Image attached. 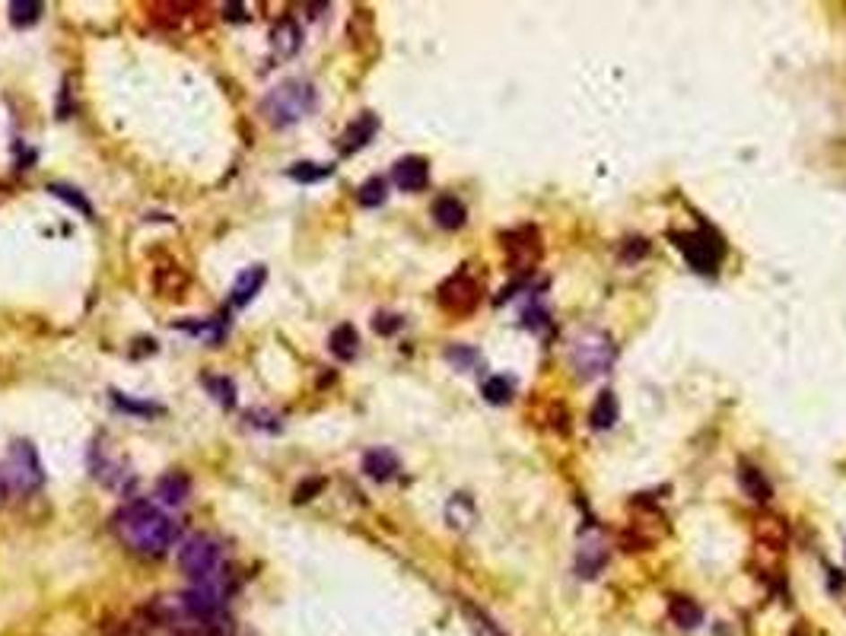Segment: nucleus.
I'll return each mask as SVG.
<instances>
[{"label":"nucleus","mask_w":846,"mask_h":636,"mask_svg":"<svg viewBox=\"0 0 846 636\" xmlns=\"http://www.w3.org/2000/svg\"><path fill=\"white\" fill-rule=\"evenodd\" d=\"M510 395H512V382L506 376H490L487 382H484V398L493 401V405L510 401Z\"/></svg>","instance_id":"26"},{"label":"nucleus","mask_w":846,"mask_h":636,"mask_svg":"<svg viewBox=\"0 0 846 636\" xmlns=\"http://www.w3.org/2000/svg\"><path fill=\"white\" fill-rule=\"evenodd\" d=\"M300 45H302V29L296 26V20L283 16V20L274 22V29H271V55L277 57V61H290V57L300 51Z\"/></svg>","instance_id":"10"},{"label":"nucleus","mask_w":846,"mask_h":636,"mask_svg":"<svg viewBox=\"0 0 846 636\" xmlns=\"http://www.w3.org/2000/svg\"><path fill=\"white\" fill-rule=\"evenodd\" d=\"M265 280H267V267H265V265L245 267V271L236 277V283H232V290H230V302H232V306H236V309L249 306V302H252L255 296L261 293V287H265Z\"/></svg>","instance_id":"11"},{"label":"nucleus","mask_w":846,"mask_h":636,"mask_svg":"<svg viewBox=\"0 0 846 636\" xmlns=\"http://www.w3.org/2000/svg\"><path fill=\"white\" fill-rule=\"evenodd\" d=\"M372 328H376L379 335H392V331L401 328V318H398V315H376Z\"/></svg>","instance_id":"30"},{"label":"nucleus","mask_w":846,"mask_h":636,"mask_svg":"<svg viewBox=\"0 0 846 636\" xmlns=\"http://www.w3.org/2000/svg\"><path fill=\"white\" fill-rule=\"evenodd\" d=\"M335 172V166L331 162H296V166H290V179L293 182H322V179H328V175Z\"/></svg>","instance_id":"22"},{"label":"nucleus","mask_w":846,"mask_h":636,"mask_svg":"<svg viewBox=\"0 0 846 636\" xmlns=\"http://www.w3.org/2000/svg\"><path fill=\"white\" fill-rule=\"evenodd\" d=\"M376 131H379V118L372 112H363L353 125L347 127V131L341 134V144H337V147H341L344 156L357 153V150H363L366 144L376 137Z\"/></svg>","instance_id":"12"},{"label":"nucleus","mask_w":846,"mask_h":636,"mask_svg":"<svg viewBox=\"0 0 846 636\" xmlns=\"http://www.w3.org/2000/svg\"><path fill=\"white\" fill-rule=\"evenodd\" d=\"M668 614H672V621L678 623V627H685V630L697 627L700 617H703L697 605H693L691 598H685V595H675L672 602H668Z\"/></svg>","instance_id":"20"},{"label":"nucleus","mask_w":846,"mask_h":636,"mask_svg":"<svg viewBox=\"0 0 846 636\" xmlns=\"http://www.w3.org/2000/svg\"><path fill=\"white\" fill-rule=\"evenodd\" d=\"M325 487V481L318 477V481H309V484H300L296 487V493H293V500L296 503H306V500H312V493H318V490Z\"/></svg>","instance_id":"31"},{"label":"nucleus","mask_w":846,"mask_h":636,"mask_svg":"<svg viewBox=\"0 0 846 636\" xmlns=\"http://www.w3.org/2000/svg\"><path fill=\"white\" fill-rule=\"evenodd\" d=\"M385 197H388V185H385V179H379V175L376 179H366L357 191L360 207H379V204H385Z\"/></svg>","instance_id":"23"},{"label":"nucleus","mask_w":846,"mask_h":636,"mask_svg":"<svg viewBox=\"0 0 846 636\" xmlns=\"http://www.w3.org/2000/svg\"><path fill=\"white\" fill-rule=\"evenodd\" d=\"M112 401L121 407V411L137 414V417H153V414H162L160 405H150V401H134V398H127V395H121V392H112Z\"/></svg>","instance_id":"27"},{"label":"nucleus","mask_w":846,"mask_h":636,"mask_svg":"<svg viewBox=\"0 0 846 636\" xmlns=\"http://www.w3.org/2000/svg\"><path fill=\"white\" fill-rule=\"evenodd\" d=\"M156 497L166 506H182L185 500L191 497V477L182 475V471H169V475H162L160 484H156Z\"/></svg>","instance_id":"13"},{"label":"nucleus","mask_w":846,"mask_h":636,"mask_svg":"<svg viewBox=\"0 0 846 636\" xmlns=\"http://www.w3.org/2000/svg\"><path fill=\"white\" fill-rule=\"evenodd\" d=\"M675 242L685 252L687 265L697 271H713L722 258V239L713 230H697V232H675Z\"/></svg>","instance_id":"5"},{"label":"nucleus","mask_w":846,"mask_h":636,"mask_svg":"<svg viewBox=\"0 0 846 636\" xmlns=\"http://www.w3.org/2000/svg\"><path fill=\"white\" fill-rule=\"evenodd\" d=\"M738 477H742V487L748 497H754L757 503H767L770 497H773V487L767 484V477L761 475L757 468H751V465H742V471H738Z\"/></svg>","instance_id":"18"},{"label":"nucleus","mask_w":846,"mask_h":636,"mask_svg":"<svg viewBox=\"0 0 846 636\" xmlns=\"http://www.w3.org/2000/svg\"><path fill=\"white\" fill-rule=\"evenodd\" d=\"M357 347H360V337H357V328H353V325H337V328L331 331L328 350L337 360H353L357 357Z\"/></svg>","instance_id":"16"},{"label":"nucleus","mask_w":846,"mask_h":636,"mask_svg":"<svg viewBox=\"0 0 846 636\" xmlns=\"http://www.w3.org/2000/svg\"><path fill=\"white\" fill-rule=\"evenodd\" d=\"M506 252H510V265L516 267V271H532V267L538 265V258H541L538 232H535L532 226H525V230L512 232L510 242H506Z\"/></svg>","instance_id":"8"},{"label":"nucleus","mask_w":846,"mask_h":636,"mask_svg":"<svg viewBox=\"0 0 846 636\" xmlns=\"http://www.w3.org/2000/svg\"><path fill=\"white\" fill-rule=\"evenodd\" d=\"M48 195L61 197L64 204H70V207H77L83 217H92V204L86 201L83 195H80L77 188H70V185H48Z\"/></svg>","instance_id":"25"},{"label":"nucleus","mask_w":846,"mask_h":636,"mask_svg":"<svg viewBox=\"0 0 846 636\" xmlns=\"http://www.w3.org/2000/svg\"><path fill=\"white\" fill-rule=\"evenodd\" d=\"M42 13H45V4H39V0H13V4H10V22H13L16 29L35 26V22L42 20Z\"/></svg>","instance_id":"19"},{"label":"nucleus","mask_w":846,"mask_h":636,"mask_svg":"<svg viewBox=\"0 0 846 636\" xmlns=\"http://www.w3.org/2000/svg\"><path fill=\"white\" fill-rule=\"evenodd\" d=\"M433 220L442 230H458V226H465V220H468V210H465V204L455 195H442L433 201Z\"/></svg>","instance_id":"15"},{"label":"nucleus","mask_w":846,"mask_h":636,"mask_svg":"<svg viewBox=\"0 0 846 636\" xmlns=\"http://www.w3.org/2000/svg\"><path fill=\"white\" fill-rule=\"evenodd\" d=\"M446 357L452 360L455 366H462V370H465V366H468V363H475V360H477V353H475V350H465V347H452V350H449V353H446Z\"/></svg>","instance_id":"32"},{"label":"nucleus","mask_w":846,"mask_h":636,"mask_svg":"<svg viewBox=\"0 0 846 636\" xmlns=\"http://www.w3.org/2000/svg\"><path fill=\"white\" fill-rule=\"evenodd\" d=\"M179 328L188 331V335H195V337H201V341L210 344V347H217V344L223 341V335H226V322H223V318H204V322H182Z\"/></svg>","instance_id":"17"},{"label":"nucleus","mask_w":846,"mask_h":636,"mask_svg":"<svg viewBox=\"0 0 846 636\" xmlns=\"http://www.w3.org/2000/svg\"><path fill=\"white\" fill-rule=\"evenodd\" d=\"M112 532L137 557H162L179 538V525L150 500H134L112 516Z\"/></svg>","instance_id":"1"},{"label":"nucleus","mask_w":846,"mask_h":636,"mask_svg":"<svg viewBox=\"0 0 846 636\" xmlns=\"http://www.w3.org/2000/svg\"><path fill=\"white\" fill-rule=\"evenodd\" d=\"M436 300H440V306L446 309V312L468 315V312H475L477 302H481V287H477V280L471 277V274L458 271L442 283L440 293H436Z\"/></svg>","instance_id":"7"},{"label":"nucleus","mask_w":846,"mask_h":636,"mask_svg":"<svg viewBox=\"0 0 846 636\" xmlns=\"http://www.w3.org/2000/svg\"><path fill=\"white\" fill-rule=\"evenodd\" d=\"M315 105H318V96H315V86L309 80H283L261 99V115L274 127H290L296 121L309 118L315 112Z\"/></svg>","instance_id":"3"},{"label":"nucleus","mask_w":846,"mask_h":636,"mask_svg":"<svg viewBox=\"0 0 846 636\" xmlns=\"http://www.w3.org/2000/svg\"><path fill=\"white\" fill-rule=\"evenodd\" d=\"M223 16H226V20H249V16H245V7H242V4H226Z\"/></svg>","instance_id":"33"},{"label":"nucleus","mask_w":846,"mask_h":636,"mask_svg":"<svg viewBox=\"0 0 846 636\" xmlns=\"http://www.w3.org/2000/svg\"><path fill=\"white\" fill-rule=\"evenodd\" d=\"M398 455L392 449H370L363 455V471L372 477V481H388V477L398 475Z\"/></svg>","instance_id":"14"},{"label":"nucleus","mask_w":846,"mask_h":636,"mask_svg":"<svg viewBox=\"0 0 846 636\" xmlns=\"http://www.w3.org/2000/svg\"><path fill=\"white\" fill-rule=\"evenodd\" d=\"M757 535H761L763 541H770V545H783L786 541V528L780 518H757Z\"/></svg>","instance_id":"29"},{"label":"nucleus","mask_w":846,"mask_h":636,"mask_svg":"<svg viewBox=\"0 0 846 636\" xmlns=\"http://www.w3.org/2000/svg\"><path fill=\"white\" fill-rule=\"evenodd\" d=\"M462 611H465V617L471 621V630H475L477 636H503V633L497 630V623L487 621V617H484L481 611L475 608V605H462Z\"/></svg>","instance_id":"28"},{"label":"nucleus","mask_w":846,"mask_h":636,"mask_svg":"<svg viewBox=\"0 0 846 636\" xmlns=\"http://www.w3.org/2000/svg\"><path fill=\"white\" fill-rule=\"evenodd\" d=\"M0 477H4V487L13 497H29L35 490H42L45 484V468L39 462V452H35L32 442L16 440L10 446L7 458L0 465Z\"/></svg>","instance_id":"4"},{"label":"nucleus","mask_w":846,"mask_h":636,"mask_svg":"<svg viewBox=\"0 0 846 636\" xmlns=\"http://www.w3.org/2000/svg\"><path fill=\"white\" fill-rule=\"evenodd\" d=\"M204 385H207V392L214 395V398H217L223 407H236V385H232V379L207 376V379H204Z\"/></svg>","instance_id":"24"},{"label":"nucleus","mask_w":846,"mask_h":636,"mask_svg":"<svg viewBox=\"0 0 846 636\" xmlns=\"http://www.w3.org/2000/svg\"><path fill=\"white\" fill-rule=\"evenodd\" d=\"M615 420H617V398H615V392H602V395H598V401L592 405V427L608 430Z\"/></svg>","instance_id":"21"},{"label":"nucleus","mask_w":846,"mask_h":636,"mask_svg":"<svg viewBox=\"0 0 846 636\" xmlns=\"http://www.w3.org/2000/svg\"><path fill=\"white\" fill-rule=\"evenodd\" d=\"M4 493H7V487H4V477H0V497H4Z\"/></svg>","instance_id":"34"},{"label":"nucleus","mask_w":846,"mask_h":636,"mask_svg":"<svg viewBox=\"0 0 846 636\" xmlns=\"http://www.w3.org/2000/svg\"><path fill=\"white\" fill-rule=\"evenodd\" d=\"M392 182L401 191H423L430 182V162L423 156H405V160L395 162Z\"/></svg>","instance_id":"9"},{"label":"nucleus","mask_w":846,"mask_h":636,"mask_svg":"<svg viewBox=\"0 0 846 636\" xmlns=\"http://www.w3.org/2000/svg\"><path fill=\"white\" fill-rule=\"evenodd\" d=\"M179 567H182V573L188 576L195 586L220 588V592L226 595L232 592L223 547H220L217 538H210V535H195V538H188L179 547Z\"/></svg>","instance_id":"2"},{"label":"nucleus","mask_w":846,"mask_h":636,"mask_svg":"<svg viewBox=\"0 0 846 636\" xmlns=\"http://www.w3.org/2000/svg\"><path fill=\"white\" fill-rule=\"evenodd\" d=\"M576 366L582 370V376H602L615 363V344L608 341V335L602 331H586V335L576 341L573 350Z\"/></svg>","instance_id":"6"}]
</instances>
